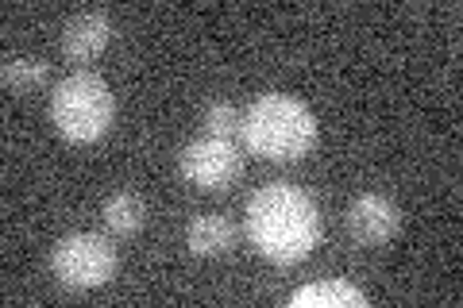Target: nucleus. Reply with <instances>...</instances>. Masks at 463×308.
Wrapping results in <instances>:
<instances>
[{"label":"nucleus","instance_id":"obj_4","mask_svg":"<svg viewBox=\"0 0 463 308\" xmlns=\"http://www.w3.org/2000/svg\"><path fill=\"white\" fill-rule=\"evenodd\" d=\"M51 270L66 289H100L116 274V247L97 231H78L54 243Z\"/></svg>","mask_w":463,"mask_h":308},{"label":"nucleus","instance_id":"obj_3","mask_svg":"<svg viewBox=\"0 0 463 308\" xmlns=\"http://www.w3.org/2000/svg\"><path fill=\"white\" fill-rule=\"evenodd\" d=\"M51 120L70 143H97L116 120V97L97 73H70L51 93Z\"/></svg>","mask_w":463,"mask_h":308},{"label":"nucleus","instance_id":"obj_7","mask_svg":"<svg viewBox=\"0 0 463 308\" xmlns=\"http://www.w3.org/2000/svg\"><path fill=\"white\" fill-rule=\"evenodd\" d=\"M112 20L100 16V12H81L66 23L62 32V54L70 62H93L97 54H105V47L112 42Z\"/></svg>","mask_w":463,"mask_h":308},{"label":"nucleus","instance_id":"obj_10","mask_svg":"<svg viewBox=\"0 0 463 308\" xmlns=\"http://www.w3.org/2000/svg\"><path fill=\"white\" fill-rule=\"evenodd\" d=\"M100 216H105V228L112 236H136V231L147 224V201L132 193V189H120V193H112L105 201Z\"/></svg>","mask_w":463,"mask_h":308},{"label":"nucleus","instance_id":"obj_12","mask_svg":"<svg viewBox=\"0 0 463 308\" xmlns=\"http://www.w3.org/2000/svg\"><path fill=\"white\" fill-rule=\"evenodd\" d=\"M201 127H205V135H213V139L236 143L243 131V112L232 105H209L205 116H201Z\"/></svg>","mask_w":463,"mask_h":308},{"label":"nucleus","instance_id":"obj_8","mask_svg":"<svg viewBox=\"0 0 463 308\" xmlns=\"http://www.w3.org/2000/svg\"><path fill=\"white\" fill-rule=\"evenodd\" d=\"M367 293L355 289L352 282L328 277V282H313L289 297V308H367Z\"/></svg>","mask_w":463,"mask_h":308},{"label":"nucleus","instance_id":"obj_1","mask_svg":"<svg viewBox=\"0 0 463 308\" xmlns=\"http://www.w3.org/2000/svg\"><path fill=\"white\" fill-rule=\"evenodd\" d=\"M248 236L267 262L294 266V262L309 258L321 239V212L306 189L270 182L248 201Z\"/></svg>","mask_w":463,"mask_h":308},{"label":"nucleus","instance_id":"obj_6","mask_svg":"<svg viewBox=\"0 0 463 308\" xmlns=\"http://www.w3.org/2000/svg\"><path fill=\"white\" fill-rule=\"evenodd\" d=\"M398 228H402L398 204L383 193H364L347 209V231H352L359 247H383L398 236Z\"/></svg>","mask_w":463,"mask_h":308},{"label":"nucleus","instance_id":"obj_9","mask_svg":"<svg viewBox=\"0 0 463 308\" xmlns=\"http://www.w3.org/2000/svg\"><path fill=\"white\" fill-rule=\"evenodd\" d=\"M185 243H190V251L197 258H221L232 251V243H236V228H232L224 216L205 212V216H194L190 231H185Z\"/></svg>","mask_w":463,"mask_h":308},{"label":"nucleus","instance_id":"obj_11","mask_svg":"<svg viewBox=\"0 0 463 308\" xmlns=\"http://www.w3.org/2000/svg\"><path fill=\"white\" fill-rule=\"evenodd\" d=\"M0 78H5L12 93H35L39 85H47V62L32 58V54H12V58H5Z\"/></svg>","mask_w":463,"mask_h":308},{"label":"nucleus","instance_id":"obj_2","mask_svg":"<svg viewBox=\"0 0 463 308\" xmlns=\"http://www.w3.org/2000/svg\"><path fill=\"white\" fill-rule=\"evenodd\" d=\"M243 146L267 163H298L317 143V120L298 97L263 93L243 112Z\"/></svg>","mask_w":463,"mask_h":308},{"label":"nucleus","instance_id":"obj_5","mask_svg":"<svg viewBox=\"0 0 463 308\" xmlns=\"http://www.w3.org/2000/svg\"><path fill=\"white\" fill-rule=\"evenodd\" d=\"M178 170H182V178L190 182V185L205 189V193H221V189L240 182V173H243V151H240L236 143H228V139L205 135V139H194L182 151Z\"/></svg>","mask_w":463,"mask_h":308}]
</instances>
